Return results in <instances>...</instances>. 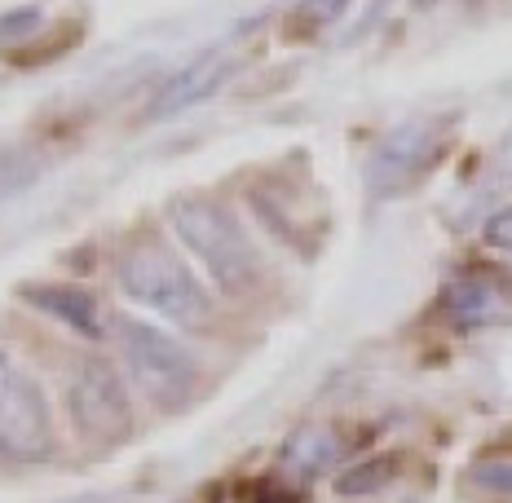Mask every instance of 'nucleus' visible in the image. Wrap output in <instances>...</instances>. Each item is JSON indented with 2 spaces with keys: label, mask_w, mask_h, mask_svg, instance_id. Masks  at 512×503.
Wrapping results in <instances>:
<instances>
[{
  "label": "nucleus",
  "mask_w": 512,
  "mask_h": 503,
  "mask_svg": "<svg viewBox=\"0 0 512 503\" xmlns=\"http://www.w3.org/2000/svg\"><path fill=\"white\" fill-rule=\"evenodd\" d=\"M23 296L31 305L40 309V314L58 318L62 327L80 331L84 340H98L102 336V309L93 301L84 287H71V283H31L23 287Z\"/></svg>",
  "instance_id": "6e6552de"
},
{
  "label": "nucleus",
  "mask_w": 512,
  "mask_h": 503,
  "mask_svg": "<svg viewBox=\"0 0 512 503\" xmlns=\"http://www.w3.org/2000/svg\"><path fill=\"white\" fill-rule=\"evenodd\" d=\"M67 420L89 446H120L133 433V402H128L124 376L102 353H80L62 380Z\"/></svg>",
  "instance_id": "20e7f679"
},
{
  "label": "nucleus",
  "mask_w": 512,
  "mask_h": 503,
  "mask_svg": "<svg viewBox=\"0 0 512 503\" xmlns=\"http://www.w3.org/2000/svg\"><path fill=\"white\" fill-rule=\"evenodd\" d=\"M473 477L482 481L486 490H512V459H482L473 468Z\"/></svg>",
  "instance_id": "f8f14e48"
},
{
  "label": "nucleus",
  "mask_w": 512,
  "mask_h": 503,
  "mask_svg": "<svg viewBox=\"0 0 512 503\" xmlns=\"http://www.w3.org/2000/svg\"><path fill=\"white\" fill-rule=\"evenodd\" d=\"M345 451H349V442L336 424H309L287 442L283 464H292L296 473H327L332 464L345 459Z\"/></svg>",
  "instance_id": "9d476101"
},
{
  "label": "nucleus",
  "mask_w": 512,
  "mask_h": 503,
  "mask_svg": "<svg viewBox=\"0 0 512 503\" xmlns=\"http://www.w3.org/2000/svg\"><path fill=\"white\" fill-rule=\"evenodd\" d=\"M115 278L137 305L164 314L168 323L181 327H204L212 323V296L208 287L195 278L181 256L159 239H137L133 248H124L120 265H115Z\"/></svg>",
  "instance_id": "7ed1b4c3"
},
{
  "label": "nucleus",
  "mask_w": 512,
  "mask_h": 503,
  "mask_svg": "<svg viewBox=\"0 0 512 503\" xmlns=\"http://www.w3.org/2000/svg\"><path fill=\"white\" fill-rule=\"evenodd\" d=\"M36 18H40L36 9H23V14H14V18H9V27H0V31H5V36H18V31H27Z\"/></svg>",
  "instance_id": "4468645a"
},
{
  "label": "nucleus",
  "mask_w": 512,
  "mask_h": 503,
  "mask_svg": "<svg viewBox=\"0 0 512 503\" xmlns=\"http://www.w3.org/2000/svg\"><path fill=\"white\" fill-rule=\"evenodd\" d=\"M230 71H234L230 53H199L190 67H181L177 76L159 89V98L151 106V120H168V115H177V111H186V106L204 102L208 93H217L221 84H226Z\"/></svg>",
  "instance_id": "0eeeda50"
},
{
  "label": "nucleus",
  "mask_w": 512,
  "mask_h": 503,
  "mask_svg": "<svg viewBox=\"0 0 512 503\" xmlns=\"http://www.w3.org/2000/svg\"><path fill=\"white\" fill-rule=\"evenodd\" d=\"M53 446L58 433H53L45 389L9 353H0V455L18 464H45L53 459Z\"/></svg>",
  "instance_id": "39448f33"
},
{
  "label": "nucleus",
  "mask_w": 512,
  "mask_h": 503,
  "mask_svg": "<svg viewBox=\"0 0 512 503\" xmlns=\"http://www.w3.org/2000/svg\"><path fill=\"white\" fill-rule=\"evenodd\" d=\"M486 243H490V248H504V252H512V208L495 212V217L486 221Z\"/></svg>",
  "instance_id": "ddd939ff"
},
{
  "label": "nucleus",
  "mask_w": 512,
  "mask_h": 503,
  "mask_svg": "<svg viewBox=\"0 0 512 503\" xmlns=\"http://www.w3.org/2000/svg\"><path fill=\"white\" fill-rule=\"evenodd\" d=\"M442 133L433 124H402L389 137H380V146L367 159V186L371 195H398V190L415 186L429 173Z\"/></svg>",
  "instance_id": "423d86ee"
},
{
  "label": "nucleus",
  "mask_w": 512,
  "mask_h": 503,
  "mask_svg": "<svg viewBox=\"0 0 512 503\" xmlns=\"http://www.w3.org/2000/svg\"><path fill=\"white\" fill-rule=\"evenodd\" d=\"M168 221H173L177 239L199 256V265L226 296H248L261 283V252H256L252 234L234 217L230 203L208 195H186L168 203Z\"/></svg>",
  "instance_id": "f257e3e1"
},
{
  "label": "nucleus",
  "mask_w": 512,
  "mask_h": 503,
  "mask_svg": "<svg viewBox=\"0 0 512 503\" xmlns=\"http://www.w3.org/2000/svg\"><path fill=\"white\" fill-rule=\"evenodd\" d=\"M446 314L455 318L460 327H486V323H499L508 314V296L504 287L495 283L490 274H464L446 287Z\"/></svg>",
  "instance_id": "1a4fd4ad"
},
{
  "label": "nucleus",
  "mask_w": 512,
  "mask_h": 503,
  "mask_svg": "<svg viewBox=\"0 0 512 503\" xmlns=\"http://www.w3.org/2000/svg\"><path fill=\"white\" fill-rule=\"evenodd\" d=\"M111 340L120 349L128 376L146 393V402H155L159 411H181L199 393V371L195 353L181 340H173L164 327L146 323L133 314H111Z\"/></svg>",
  "instance_id": "f03ea898"
},
{
  "label": "nucleus",
  "mask_w": 512,
  "mask_h": 503,
  "mask_svg": "<svg viewBox=\"0 0 512 503\" xmlns=\"http://www.w3.org/2000/svg\"><path fill=\"white\" fill-rule=\"evenodd\" d=\"M393 468H398V459L393 455H376V459H367V464L340 473L336 490L340 495H371V490H380L384 481H393Z\"/></svg>",
  "instance_id": "9b49d317"
}]
</instances>
